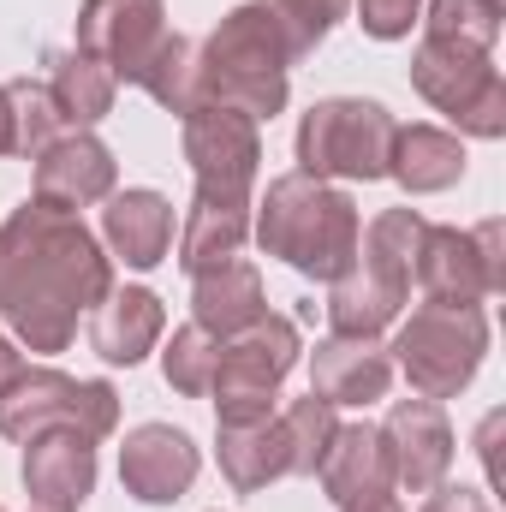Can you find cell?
Here are the masks:
<instances>
[{"label": "cell", "instance_id": "1", "mask_svg": "<svg viewBox=\"0 0 506 512\" xmlns=\"http://www.w3.org/2000/svg\"><path fill=\"white\" fill-rule=\"evenodd\" d=\"M114 292L96 233L54 203H24L0 227V316L30 352H66L78 316Z\"/></svg>", "mask_w": 506, "mask_h": 512}, {"label": "cell", "instance_id": "2", "mask_svg": "<svg viewBox=\"0 0 506 512\" xmlns=\"http://www.w3.org/2000/svg\"><path fill=\"white\" fill-rule=\"evenodd\" d=\"M298 42L268 0H245L221 18V30L197 48V96L239 108L251 120H274L286 108V72Z\"/></svg>", "mask_w": 506, "mask_h": 512}, {"label": "cell", "instance_id": "3", "mask_svg": "<svg viewBox=\"0 0 506 512\" xmlns=\"http://www.w3.org/2000/svg\"><path fill=\"white\" fill-rule=\"evenodd\" d=\"M358 239H364L358 203L346 191H334L328 179H310V173L274 179L262 209H256V245L280 262H292L310 280H328V286L352 268Z\"/></svg>", "mask_w": 506, "mask_h": 512}, {"label": "cell", "instance_id": "4", "mask_svg": "<svg viewBox=\"0 0 506 512\" xmlns=\"http://www.w3.org/2000/svg\"><path fill=\"white\" fill-rule=\"evenodd\" d=\"M423 215L417 209H387L364 227L352 268L334 280L328 292V322L334 334H364L376 340L381 328L399 316L405 292H411V262H417V239H423Z\"/></svg>", "mask_w": 506, "mask_h": 512}, {"label": "cell", "instance_id": "5", "mask_svg": "<svg viewBox=\"0 0 506 512\" xmlns=\"http://www.w3.org/2000/svg\"><path fill=\"white\" fill-rule=\"evenodd\" d=\"M393 114L364 96L316 102L298 126V173L310 179H381L393 155Z\"/></svg>", "mask_w": 506, "mask_h": 512}, {"label": "cell", "instance_id": "6", "mask_svg": "<svg viewBox=\"0 0 506 512\" xmlns=\"http://www.w3.org/2000/svg\"><path fill=\"white\" fill-rule=\"evenodd\" d=\"M399 370L417 387V399H453L459 387L477 376L483 352H489V322L483 310H453V304H423L399 340Z\"/></svg>", "mask_w": 506, "mask_h": 512}, {"label": "cell", "instance_id": "7", "mask_svg": "<svg viewBox=\"0 0 506 512\" xmlns=\"http://www.w3.org/2000/svg\"><path fill=\"white\" fill-rule=\"evenodd\" d=\"M48 429H78L84 441H102L120 429V393L108 382H78L60 370H24L0 393V435L30 441Z\"/></svg>", "mask_w": 506, "mask_h": 512}, {"label": "cell", "instance_id": "8", "mask_svg": "<svg viewBox=\"0 0 506 512\" xmlns=\"http://www.w3.org/2000/svg\"><path fill=\"white\" fill-rule=\"evenodd\" d=\"M411 84L471 137H501L506 131V78L483 48L423 36V48L411 54Z\"/></svg>", "mask_w": 506, "mask_h": 512}, {"label": "cell", "instance_id": "9", "mask_svg": "<svg viewBox=\"0 0 506 512\" xmlns=\"http://www.w3.org/2000/svg\"><path fill=\"white\" fill-rule=\"evenodd\" d=\"M298 364V328L286 316H256L245 334L221 340V358H215V411H221V429L227 423H256L268 417L274 405V387L286 382V370Z\"/></svg>", "mask_w": 506, "mask_h": 512}, {"label": "cell", "instance_id": "10", "mask_svg": "<svg viewBox=\"0 0 506 512\" xmlns=\"http://www.w3.org/2000/svg\"><path fill=\"white\" fill-rule=\"evenodd\" d=\"M185 161L197 173V203L209 209H251V179L262 161L256 120L221 102H197L185 114Z\"/></svg>", "mask_w": 506, "mask_h": 512}, {"label": "cell", "instance_id": "11", "mask_svg": "<svg viewBox=\"0 0 506 512\" xmlns=\"http://www.w3.org/2000/svg\"><path fill=\"white\" fill-rule=\"evenodd\" d=\"M506 227L483 221L477 233L459 227H423L417 239V286L429 304H453V310H477L483 298L506 292V256H501Z\"/></svg>", "mask_w": 506, "mask_h": 512}, {"label": "cell", "instance_id": "12", "mask_svg": "<svg viewBox=\"0 0 506 512\" xmlns=\"http://www.w3.org/2000/svg\"><path fill=\"white\" fill-rule=\"evenodd\" d=\"M161 36H167L161 0H84V12H78V48L126 84L143 72V60L155 54Z\"/></svg>", "mask_w": 506, "mask_h": 512}, {"label": "cell", "instance_id": "13", "mask_svg": "<svg viewBox=\"0 0 506 512\" xmlns=\"http://www.w3.org/2000/svg\"><path fill=\"white\" fill-rule=\"evenodd\" d=\"M381 441H387L399 489H411V495L441 489V477L453 465V429H447L435 399H399L387 411V423H381Z\"/></svg>", "mask_w": 506, "mask_h": 512}, {"label": "cell", "instance_id": "14", "mask_svg": "<svg viewBox=\"0 0 506 512\" xmlns=\"http://www.w3.org/2000/svg\"><path fill=\"white\" fill-rule=\"evenodd\" d=\"M120 483L126 495H137L143 507H167L197 483V447L185 429L173 423H143L131 429L120 447Z\"/></svg>", "mask_w": 506, "mask_h": 512}, {"label": "cell", "instance_id": "15", "mask_svg": "<svg viewBox=\"0 0 506 512\" xmlns=\"http://www.w3.org/2000/svg\"><path fill=\"white\" fill-rule=\"evenodd\" d=\"M24 489L42 512H78L96 489V441L78 429H48L24 441Z\"/></svg>", "mask_w": 506, "mask_h": 512}, {"label": "cell", "instance_id": "16", "mask_svg": "<svg viewBox=\"0 0 506 512\" xmlns=\"http://www.w3.org/2000/svg\"><path fill=\"white\" fill-rule=\"evenodd\" d=\"M316 471H322V489H328V501L340 512L387 501V495L399 489V483H393L387 441H381V429H370V423H340Z\"/></svg>", "mask_w": 506, "mask_h": 512}, {"label": "cell", "instance_id": "17", "mask_svg": "<svg viewBox=\"0 0 506 512\" xmlns=\"http://www.w3.org/2000/svg\"><path fill=\"white\" fill-rule=\"evenodd\" d=\"M114 197V155L108 143H96L90 131H72V137H54L42 155H36V203H54V209H90Z\"/></svg>", "mask_w": 506, "mask_h": 512}, {"label": "cell", "instance_id": "18", "mask_svg": "<svg viewBox=\"0 0 506 512\" xmlns=\"http://www.w3.org/2000/svg\"><path fill=\"white\" fill-rule=\"evenodd\" d=\"M393 382V358L364 334H334L310 352V393L328 405H370Z\"/></svg>", "mask_w": 506, "mask_h": 512}, {"label": "cell", "instance_id": "19", "mask_svg": "<svg viewBox=\"0 0 506 512\" xmlns=\"http://www.w3.org/2000/svg\"><path fill=\"white\" fill-rule=\"evenodd\" d=\"M221 477H227L239 495L268 489L274 477H292V441H286V423H280V417L227 423V429H221Z\"/></svg>", "mask_w": 506, "mask_h": 512}, {"label": "cell", "instance_id": "20", "mask_svg": "<svg viewBox=\"0 0 506 512\" xmlns=\"http://www.w3.org/2000/svg\"><path fill=\"white\" fill-rule=\"evenodd\" d=\"M167 316H161V298L143 292V286H126V292H108L96 304V322H90V346L108 358V364H137L149 358V346L161 340Z\"/></svg>", "mask_w": 506, "mask_h": 512}, {"label": "cell", "instance_id": "21", "mask_svg": "<svg viewBox=\"0 0 506 512\" xmlns=\"http://www.w3.org/2000/svg\"><path fill=\"white\" fill-rule=\"evenodd\" d=\"M191 310H197V328L209 340H233L245 334L262 310V274L251 262H221L209 274H197V292H191Z\"/></svg>", "mask_w": 506, "mask_h": 512}, {"label": "cell", "instance_id": "22", "mask_svg": "<svg viewBox=\"0 0 506 512\" xmlns=\"http://www.w3.org/2000/svg\"><path fill=\"white\" fill-rule=\"evenodd\" d=\"M102 233L131 268H155L173 245V203L161 191H120V197H108Z\"/></svg>", "mask_w": 506, "mask_h": 512}, {"label": "cell", "instance_id": "23", "mask_svg": "<svg viewBox=\"0 0 506 512\" xmlns=\"http://www.w3.org/2000/svg\"><path fill=\"white\" fill-rule=\"evenodd\" d=\"M387 173L405 185V191H447L459 185L465 173V143L453 131H435V126H399L393 131V155H387Z\"/></svg>", "mask_w": 506, "mask_h": 512}, {"label": "cell", "instance_id": "24", "mask_svg": "<svg viewBox=\"0 0 506 512\" xmlns=\"http://www.w3.org/2000/svg\"><path fill=\"white\" fill-rule=\"evenodd\" d=\"M54 72H48V96H54V108H60V120L66 126H96L108 108H114V72L102 66V60H90L84 48H66V54H54L48 60Z\"/></svg>", "mask_w": 506, "mask_h": 512}, {"label": "cell", "instance_id": "25", "mask_svg": "<svg viewBox=\"0 0 506 512\" xmlns=\"http://www.w3.org/2000/svg\"><path fill=\"white\" fill-rule=\"evenodd\" d=\"M251 239V209H209V203H191V221L179 233V268L197 280L221 262H239Z\"/></svg>", "mask_w": 506, "mask_h": 512}, {"label": "cell", "instance_id": "26", "mask_svg": "<svg viewBox=\"0 0 506 512\" xmlns=\"http://www.w3.org/2000/svg\"><path fill=\"white\" fill-rule=\"evenodd\" d=\"M131 84H137V90H149L161 108H173V114H191V108L203 102V96H197V48H191L185 36H173V30H167Z\"/></svg>", "mask_w": 506, "mask_h": 512}, {"label": "cell", "instance_id": "27", "mask_svg": "<svg viewBox=\"0 0 506 512\" xmlns=\"http://www.w3.org/2000/svg\"><path fill=\"white\" fill-rule=\"evenodd\" d=\"M6 90V108H12V155H42L54 137H60V108H54V96H48V84H30V78H12V84H0Z\"/></svg>", "mask_w": 506, "mask_h": 512}, {"label": "cell", "instance_id": "28", "mask_svg": "<svg viewBox=\"0 0 506 512\" xmlns=\"http://www.w3.org/2000/svg\"><path fill=\"white\" fill-rule=\"evenodd\" d=\"M501 0H429V36L459 42V48H495L501 36Z\"/></svg>", "mask_w": 506, "mask_h": 512}, {"label": "cell", "instance_id": "29", "mask_svg": "<svg viewBox=\"0 0 506 512\" xmlns=\"http://www.w3.org/2000/svg\"><path fill=\"white\" fill-rule=\"evenodd\" d=\"M280 423H286V441H292V477H316V465H322V453H328V441L340 429L334 405L310 393V399H292Z\"/></svg>", "mask_w": 506, "mask_h": 512}, {"label": "cell", "instance_id": "30", "mask_svg": "<svg viewBox=\"0 0 506 512\" xmlns=\"http://www.w3.org/2000/svg\"><path fill=\"white\" fill-rule=\"evenodd\" d=\"M215 358H221V340H209L197 322L191 328H179L173 340H167V352H161V370H167V382L179 387V393H209L215 382Z\"/></svg>", "mask_w": 506, "mask_h": 512}, {"label": "cell", "instance_id": "31", "mask_svg": "<svg viewBox=\"0 0 506 512\" xmlns=\"http://www.w3.org/2000/svg\"><path fill=\"white\" fill-rule=\"evenodd\" d=\"M280 18H286V30H292V42H298V60L346 18V0H268Z\"/></svg>", "mask_w": 506, "mask_h": 512}, {"label": "cell", "instance_id": "32", "mask_svg": "<svg viewBox=\"0 0 506 512\" xmlns=\"http://www.w3.org/2000/svg\"><path fill=\"white\" fill-rule=\"evenodd\" d=\"M417 6H423V0H358V18H364V30H370L376 42H399V36L411 30Z\"/></svg>", "mask_w": 506, "mask_h": 512}, {"label": "cell", "instance_id": "33", "mask_svg": "<svg viewBox=\"0 0 506 512\" xmlns=\"http://www.w3.org/2000/svg\"><path fill=\"white\" fill-rule=\"evenodd\" d=\"M423 512H489V501L477 489H429Z\"/></svg>", "mask_w": 506, "mask_h": 512}, {"label": "cell", "instance_id": "34", "mask_svg": "<svg viewBox=\"0 0 506 512\" xmlns=\"http://www.w3.org/2000/svg\"><path fill=\"white\" fill-rule=\"evenodd\" d=\"M18 376H24V358H18V346H12V340L0 334V393L18 382Z\"/></svg>", "mask_w": 506, "mask_h": 512}, {"label": "cell", "instance_id": "35", "mask_svg": "<svg viewBox=\"0 0 506 512\" xmlns=\"http://www.w3.org/2000/svg\"><path fill=\"white\" fill-rule=\"evenodd\" d=\"M18 143H12V108H6V90H0V155H12Z\"/></svg>", "mask_w": 506, "mask_h": 512}, {"label": "cell", "instance_id": "36", "mask_svg": "<svg viewBox=\"0 0 506 512\" xmlns=\"http://www.w3.org/2000/svg\"><path fill=\"white\" fill-rule=\"evenodd\" d=\"M352 512H399V501L387 495V501H370V507H352Z\"/></svg>", "mask_w": 506, "mask_h": 512}, {"label": "cell", "instance_id": "37", "mask_svg": "<svg viewBox=\"0 0 506 512\" xmlns=\"http://www.w3.org/2000/svg\"><path fill=\"white\" fill-rule=\"evenodd\" d=\"M501 6H506V0H501Z\"/></svg>", "mask_w": 506, "mask_h": 512}]
</instances>
